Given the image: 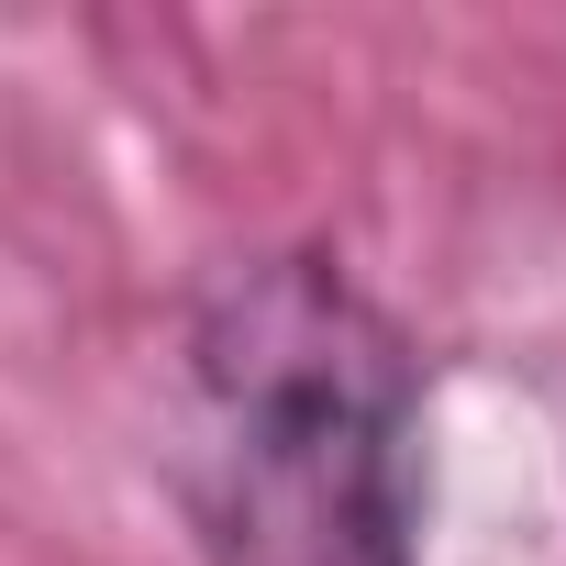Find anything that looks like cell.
I'll list each match as a JSON object with an SVG mask.
<instances>
[{"instance_id": "1", "label": "cell", "mask_w": 566, "mask_h": 566, "mask_svg": "<svg viewBox=\"0 0 566 566\" xmlns=\"http://www.w3.org/2000/svg\"><path fill=\"white\" fill-rule=\"evenodd\" d=\"M200 566H422V367L323 244H255L178 312Z\"/></svg>"}]
</instances>
